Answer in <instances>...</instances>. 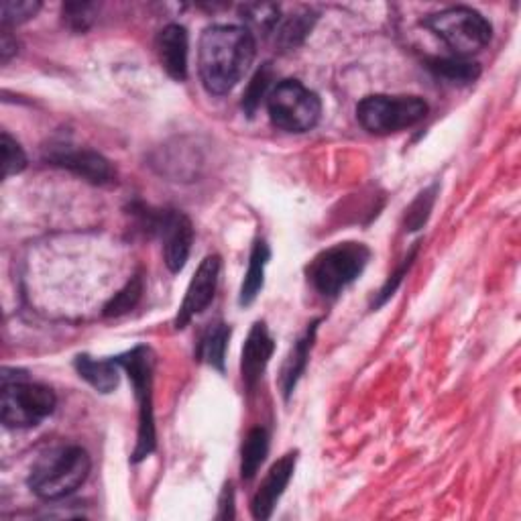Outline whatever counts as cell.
<instances>
[{
  "instance_id": "9a60e30c",
  "label": "cell",
  "mask_w": 521,
  "mask_h": 521,
  "mask_svg": "<svg viewBox=\"0 0 521 521\" xmlns=\"http://www.w3.org/2000/svg\"><path fill=\"white\" fill-rule=\"evenodd\" d=\"M318 324H320V320L310 324L306 334L294 344L292 353H289V357L283 363V369H281V391H283L285 399H289V395L294 393L300 377L304 375V371L308 367V359H310V351H312V346H314Z\"/></svg>"
},
{
  "instance_id": "3957f363",
  "label": "cell",
  "mask_w": 521,
  "mask_h": 521,
  "mask_svg": "<svg viewBox=\"0 0 521 521\" xmlns=\"http://www.w3.org/2000/svg\"><path fill=\"white\" fill-rule=\"evenodd\" d=\"M371 251L363 243H338L308 265V281L324 298H336L367 267Z\"/></svg>"
},
{
  "instance_id": "4fadbf2b",
  "label": "cell",
  "mask_w": 521,
  "mask_h": 521,
  "mask_svg": "<svg viewBox=\"0 0 521 521\" xmlns=\"http://www.w3.org/2000/svg\"><path fill=\"white\" fill-rule=\"evenodd\" d=\"M275 351V342L267 330L265 322H255L247 342L243 346V357H241V375L249 391L257 387L261 381L271 357Z\"/></svg>"
},
{
  "instance_id": "83f0119b",
  "label": "cell",
  "mask_w": 521,
  "mask_h": 521,
  "mask_svg": "<svg viewBox=\"0 0 521 521\" xmlns=\"http://www.w3.org/2000/svg\"><path fill=\"white\" fill-rule=\"evenodd\" d=\"M418 249H420V243H416V247L412 249V253L408 255V259L403 261V265H401L393 275H389V279H387L385 285L381 287V292H379L377 300L373 302V308H381V306L395 294V289L399 287V283L403 281V277L408 275V269L414 265V259H416V255H418Z\"/></svg>"
},
{
  "instance_id": "e0dca14e",
  "label": "cell",
  "mask_w": 521,
  "mask_h": 521,
  "mask_svg": "<svg viewBox=\"0 0 521 521\" xmlns=\"http://www.w3.org/2000/svg\"><path fill=\"white\" fill-rule=\"evenodd\" d=\"M271 259V249L265 241H255L251 257H249V269L245 273L243 285H241V296L239 304L241 306H251L257 296L261 294V289L265 285V267Z\"/></svg>"
},
{
  "instance_id": "ffe728a7",
  "label": "cell",
  "mask_w": 521,
  "mask_h": 521,
  "mask_svg": "<svg viewBox=\"0 0 521 521\" xmlns=\"http://www.w3.org/2000/svg\"><path fill=\"white\" fill-rule=\"evenodd\" d=\"M269 452V434L265 428H253L245 442H243V450H241V477L245 481H251L261 465L265 462V456Z\"/></svg>"
},
{
  "instance_id": "4dcf8cb0",
  "label": "cell",
  "mask_w": 521,
  "mask_h": 521,
  "mask_svg": "<svg viewBox=\"0 0 521 521\" xmlns=\"http://www.w3.org/2000/svg\"><path fill=\"white\" fill-rule=\"evenodd\" d=\"M15 53H17V39L11 37L7 29H3V37H0V57H3V62L7 64Z\"/></svg>"
},
{
  "instance_id": "52a82bcc",
  "label": "cell",
  "mask_w": 521,
  "mask_h": 521,
  "mask_svg": "<svg viewBox=\"0 0 521 521\" xmlns=\"http://www.w3.org/2000/svg\"><path fill=\"white\" fill-rule=\"evenodd\" d=\"M55 393L41 385L17 375L13 381L3 379V397H0V418L7 428H35L55 412Z\"/></svg>"
},
{
  "instance_id": "7c38bea8",
  "label": "cell",
  "mask_w": 521,
  "mask_h": 521,
  "mask_svg": "<svg viewBox=\"0 0 521 521\" xmlns=\"http://www.w3.org/2000/svg\"><path fill=\"white\" fill-rule=\"evenodd\" d=\"M296 462H298V452H287L269 469L267 477L263 479V483L259 485L251 501V511L255 519H269L273 515L277 501L281 499L289 481L294 477Z\"/></svg>"
},
{
  "instance_id": "4316f807",
  "label": "cell",
  "mask_w": 521,
  "mask_h": 521,
  "mask_svg": "<svg viewBox=\"0 0 521 521\" xmlns=\"http://www.w3.org/2000/svg\"><path fill=\"white\" fill-rule=\"evenodd\" d=\"M243 19H247V23L253 29L271 33L279 25V9L275 5H251V7H245Z\"/></svg>"
},
{
  "instance_id": "cb8c5ba5",
  "label": "cell",
  "mask_w": 521,
  "mask_h": 521,
  "mask_svg": "<svg viewBox=\"0 0 521 521\" xmlns=\"http://www.w3.org/2000/svg\"><path fill=\"white\" fill-rule=\"evenodd\" d=\"M41 9L39 0H3L0 5V21H3V29L27 23L33 19Z\"/></svg>"
},
{
  "instance_id": "44dd1931",
  "label": "cell",
  "mask_w": 521,
  "mask_h": 521,
  "mask_svg": "<svg viewBox=\"0 0 521 521\" xmlns=\"http://www.w3.org/2000/svg\"><path fill=\"white\" fill-rule=\"evenodd\" d=\"M316 17L310 13L294 15L275 27V41L281 49H296L312 31Z\"/></svg>"
},
{
  "instance_id": "5b68a950",
  "label": "cell",
  "mask_w": 521,
  "mask_h": 521,
  "mask_svg": "<svg viewBox=\"0 0 521 521\" xmlns=\"http://www.w3.org/2000/svg\"><path fill=\"white\" fill-rule=\"evenodd\" d=\"M436 37H440L456 57H467L485 49L491 41V23L475 9L450 7L424 19Z\"/></svg>"
},
{
  "instance_id": "d6986e66",
  "label": "cell",
  "mask_w": 521,
  "mask_h": 521,
  "mask_svg": "<svg viewBox=\"0 0 521 521\" xmlns=\"http://www.w3.org/2000/svg\"><path fill=\"white\" fill-rule=\"evenodd\" d=\"M428 70L450 84H471L479 78L481 68L465 57H432L428 60Z\"/></svg>"
},
{
  "instance_id": "277c9868",
  "label": "cell",
  "mask_w": 521,
  "mask_h": 521,
  "mask_svg": "<svg viewBox=\"0 0 521 521\" xmlns=\"http://www.w3.org/2000/svg\"><path fill=\"white\" fill-rule=\"evenodd\" d=\"M121 369L127 371L135 397L139 403V432H137V446L133 452V462H141L147 458L157 446L155 434V418H153V369H155V355L149 346H135L133 351L114 359Z\"/></svg>"
},
{
  "instance_id": "484cf974",
  "label": "cell",
  "mask_w": 521,
  "mask_h": 521,
  "mask_svg": "<svg viewBox=\"0 0 521 521\" xmlns=\"http://www.w3.org/2000/svg\"><path fill=\"white\" fill-rule=\"evenodd\" d=\"M0 147H3V178L7 180L27 167V155L7 131L0 137Z\"/></svg>"
},
{
  "instance_id": "8fae6325",
  "label": "cell",
  "mask_w": 521,
  "mask_h": 521,
  "mask_svg": "<svg viewBox=\"0 0 521 521\" xmlns=\"http://www.w3.org/2000/svg\"><path fill=\"white\" fill-rule=\"evenodd\" d=\"M218 275H220V257L218 255H208L198 271L194 273L186 298L178 310L176 316V328L182 330L190 324V320L198 314H202L214 300L216 285H218Z\"/></svg>"
},
{
  "instance_id": "30bf717a",
  "label": "cell",
  "mask_w": 521,
  "mask_h": 521,
  "mask_svg": "<svg viewBox=\"0 0 521 521\" xmlns=\"http://www.w3.org/2000/svg\"><path fill=\"white\" fill-rule=\"evenodd\" d=\"M45 161H49L51 165H57V167L70 169L82 180L96 184V186L112 184L114 178H117V173H114L110 161L90 149H76V147L64 145V143L51 145L45 153Z\"/></svg>"
},
{
  "instance_id": "7a4b0ae2",
  "label": "cell",
  "mask_w": 521,
  "mask_h": 521,
  "mask_svg": "<svg viewBox=\"0 0 521 521\" xmlns=\"http://www.w3.org/2000/svg\"><path fill=\"white\" fill-rule=\"evenodd\" d=\"M90 467V456L82 446H57L37 458L27 483L39 499L60 501L86 483Z\"/></svg>"
},
{
  "instance_id": "ac0fdd59",
  "label": "cell",
  "mask_w": 521,
  "mask_h": 521,
  "mask_svg": "<svg viewBox=\"0 0 521 521\" xmlns=\"http://www.w3.org/2000/svg\"><path fill=\"white\" fill-rule=\"evenodd\" d=\"M230 340V326L224 322H214L206 328V332L200 338L196 357L210 365L212 369L224 373V361H226V349Z\"/></svg>"
},
{
  "instance_id": "7402d4cb",
  "label": "cell",
  "mask_w": 521,
  "mask_h": 521,
  "mask_svg": "<svg viewBox=\"0 0 521 521\" xmlns=\"http://www.w3.org/2000/svg\"><path fill=\"white\" fill-rule=\"evenodd\" d=\"M271 82H273V70L271 64H263L257 74L253 76V80L249 82L245 96H243V110L253 117L257 112V108L261 106V100H267L269 92H271Z\"/></svg>"
},
{
  "instance_id": "2e32d148",
  "label": "cell",
  "mask_w": 521,
  "mask_h": 521,
  "mask_svg": "<svg viewBox=\"0 0 521 521\" xmlns=\"http://www.w3.org/2000/svg\"><path fill=\"white\" fill-rule=\"evenodd\" d=\"M74 367L78 375L86 383H90L98 393H112L119 387L121 365L114 359L100 361V359H92L90 355H78Z\"/></svg>"
},
{
  "instance_id": "f546056e",
  "label": "cell",
  "mask_w": 521,
  "mask_h": 521,
  "mask_svg": "<svg viewBox=\"0 0 521 521\" xmlns=\"http://www.w3.org/2000/svg\"><path fill=\"white\" fill-rule=\"evenodd\" d=\"M233 505H235V493H233V485L228 483L226 489H224V493H222V499H220V513H218V517H220V519L235 517Z\"/></svg>"
},
{
  "instance_id": "ba28073f",
  "label": "cell",
  "mask_w": 521,
  "mask_h": 521,
  "mask_svg": "<svg viewBox=\"0 0 521 521\" xmlns=\"http://www.w3.org/2000/svg\"><path fill=\"white\" fill-rule=\"evenodd\" d=\"M271 123L287 133H306L320 121L322 102L298 80H283L267 96Z\"/></svg>"
},
{
  "instance_id": "5bb4252c",
  "label": "cell",
  "mask_w": 521,
  "mask_h": 521,
  "mask_svg": "<svg viewBox=\"0 0 521 521\" xmlns=\"http://www.w3.org/2000/svg\"><path fill=\"white\" fill-rule=\"evenodd\" d=\"M188 31L186 27L171 23L157 35V53L163 70L178 82L188 78Z\"/></svg>"
},
{
  "instance_id": "9c48e42d",
  "label": "cell",
  "mask_w": 521,
  "mask_h": 521,
  "mask_svg": "<svg viewBox=\"0 0 521 521\" xmlns=\"http://www.w3.org/2000/svg\"><path fill=\"white\" fill-rule=\"evenodd\" d=\"M145 220L151 233L159 235L163 241V257L169 271H182L194 243V226L190 218L178 210H161L155 214L147 212Z\"/></svg>"
},
{
  "instance_id": "d4e9b609",
  "label": "cell",
  "mask_w": 521,
  "mask_h": 521,
  "mask_svg": "<svg viewBox=\"0 0 521 521\" xmlns=\"http://www.w3.org/2000/svg\"><path fill=\"white\" fill-rule=\"evenodd\" d=\"M436 194H438V184L430 186L414 200V204L408 208V214H405V230H418L428 222L436 202Z\"/></svg>"
},
{
  "instance_id": "8992f818",
  "label": "cell",
  "mask_w": 521,
  "mask_h": 521,
  "mask_svg": "<svg viewBox=\"0 0 521 521\" xmlns=\"http://www.w3.org/2000/svg\"><path fill=\"white\" fill-rule=\"evenodd\" d=\"M428 114V104L420 96L373 94L359 102L357 119L371 135H391L412 129Z\"/></svg>"
},
{
  "instance_id": "f1b7e54d",
  "label": "cell",
  "mask_w": 521,
  "mask_h": 521,
  "mask_svg": "<svg viewBox=\"0 0 521 521\" xmlns=\"http://www.w3.org/2000/svg\"><path fill=\"white\" fill-rule=\"evenodd\" d=\"M92 5H66L64 7V19L74 31H86L92 19Z\"/></svg>"
},
{
  "instance_id": "603a6c76",
  "label": "cell",
  "mask_w": 521,
  "mask_h": 521,
  "mask_svg": "<svg viewBox=\"0 0 521 521\" xmlns=\"http://www.w3.org/2000/svg\"><path fill=\"white\" fill-rule=\"evenodd\" d=\"M141 296H143V279H141V275H135V277L121 289V292L106 304L104 316H108V318L114 316V318H117V316H123V314L131 312V310L139 304Z\"/></svg>"
},
{
  "instance_id": "6da1fadb",
  "label": "cell",
  "mask_w": 521,
  "mask_h": 521,
  "mask_svg": "<svg viewBox=\"0 0 521 521\" xmlns=\"http://www.w3.org/2000/svg\"><path fill=\"white\" fill-rule=\"evenodd\" d=\"M257 41L253 31L239 25H212L198 45V72L210 94L224 96L253 66Z\"/></svg>"
}]
</instances>
